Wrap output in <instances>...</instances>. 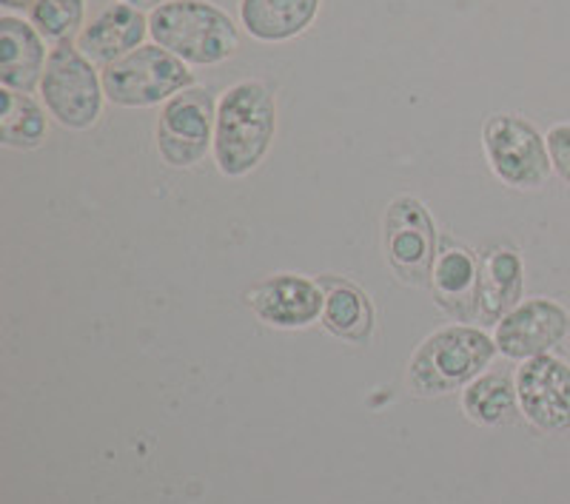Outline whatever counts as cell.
<instances>
[{"instance_id": "1", "label": "cell", "mask_w": 570, "mask_h": 504, "mask_svg": "<svg viewBox=\"0 0 570 504\" xmlns=\"http://www.w3.org/2000/svg\"><path fill=\"white\" fill-rule=\"evenodd\" d=\"M277 129L272 91L259 80H243L223 95L214 123V160L228 177H243L259 166Z\"/></svg>"}, {"instance_id": "2", "label": "cell", "mask_w": 570, "mask_h": 504, "mask_svg": "<svg viewBox=\"0 0 570 504\" xmlns=\"http://www.w3.org/2000/svg\"><path fill=\"white\" fill-rule=\"evenodd\" d=\"M149 32L166 52L197 66L223 63L240 43L232 18L203 0H171L157 7Z\"/></svg>"}, {"instance_id": "3", "label": "cell", "mask_w": 570, "mask_h": 504, "mask_svg": "<svg viewBox=\"0 0 570 504\" xmlns=\"http://www.w3.org/2000/svg\"><path fill=\"white\" fill-rule=\"evenodd\" d=\"M493 354H497V343L482 330L465 328V325L436 330L411 356V388L422 396L448 394L476 379Z\"/></svg>"}, {"instance_id": "4", "label": "cell", "mask_w": 570, "mask_h": 504, "mask_svg": "<svg viewBox=\"0 0 570 504\" xmlns=\"http://www.w3.org/2000/svg\"><path fill=\"white\" fill-rule=\"evenodd\" d=\"M100 80H104V95L111 103L142 109L160 100H171L177 91L188 89L191 71L163 46H140L126 58L106 66Z\"/></svg>"}, {"instance_id": "5", "label": "cell", "mask_w": 570, "mask_h": 504, "mask_svg": "<svg viewBox=\"0 0 570 504\" xmlns=\"http://www.w3.org/2000/svg\"><path fill=\"white\" fill-rule=\"evenodd\" d=\"M40 89H43L46 109L52 111V117H58V123L66 129H89L100 117L104 80L71 40H63L52 49L46 60Z\"/></svg>"}, {"instance_id": "6", "label": "cell", "mask_w": 570, "mask_h": 504, "mask_svg": "<svg viewBox=\"0 0 570 504\" xmlns=\"http://www.w3.org/2000/svg\"><path fill=\"white\" fill-rule=\"evenodd\" d=\"M485 155L493 175L513 188H539L551 177L548 142L517 115H497L488 120Z\"/></svg>"}, {"instance_id": "7", "label": "cell", "mask_w": 570, "mask_h": 504, "mask_svg": "<svg viewBox=\"0 0 570 504\" xmlns=\"http://www.w3.org/2000/svg\"><path fill=\"white\" fill-rule=\"evenodd\" d=\"M217 111L206 89H183L166 100L157 123V149L169 166H195L214 140Z\"/></svg>"}, {"instance_id": "8", "label": "cell", "mask_w": 570, "mask_h": 504, "mask_svg": "<svg viewBox=\"0 0 570 504\" xmlns=\"http://www.w3.org/2000/svg\"><path fill=\"white\" fill-rule=\"evenodd\" d=\"M385 254L402 283L425 285L436 263V231L416 197H400L385 214Z\"/></svg>"}, {"instance_id": "9", "label": "cell", "mask_w": 570, "mask_h": 504, "mask_svg": "<svg viewBox=\"0 0 570 504\" xmlns=\"http://www.w3.org/2000/svg\"><path fill=\"white\" fill-rule=\"evenodd\" d=\"M517 396L528 422L559 434L570 427V368L551 354L525 359L517 374Z\"/></svg>"}, {"instance_id": "10", "label": "cell", "mask_w": 570, "mask_h": 504, "mask_svg": "<svg viewBox=\"0 0 570 504\" xmlns=\"http://www.w3.org/2000/svg\"><path fill=\"white\" fill-rule=\"evenodd\" d=\"M568 334V314L551 299H528L497 323L493 343L511 359H533Z\"/></svg>"}, {"instance_id": "11", "label": "cell", "mask_w": 570, "mask_h": 504, "mask_svg": "<svg viewBox=\"0 0 570 504\" xmlns=\"http://www.w3.org/2000/svg\"><path fill=\"white\" fill-rule=\"evenodd\" d=\"M323 291L312 279L279 274V277L259 283L248 294V305L263 323L274 328H305L323 314Z\"/></svg>"}, {"instance_id": "12", "label": "cell", "mask_w": 570, "mask_h": 504, "mask_svg": "<svg viewBox=\"0 0 570 504\" xmlns=\"http://www.w3.org/2000/svg\"><path fill=\"white\" fill-rule=\"evenodd\" d=\"M43 40L18 18H0V83L12 91H32L43 80Z\"/></svg>"}, {"instance_id": "13", "label": "cell", "mask_w": 570, "mask_h": 504, "mask_svg": "<svg viewBox=\"0 0 570 504\" xmlns=\"http://www.w3.org/2000/svg\"><path fill=\"white\" fill-rule=\"evenodd\" d=\"M146 27L149 23L140 14V9L129 7V3H115L78 34V49L89 60L109 66L131 55V49H137V43L146 38Z\"/></svg>"}, {"instance_id": "14", "label": "cell", "mask_w": 570, "mask_h": 504, "mask_svg": "<svg viewBox=\"0 0 570 504\" xmlns=\"http://www.w3.org/2000/svg\"><path fill=\"white\" fill-rule=\"evenodd\" d=\"M476 285H480V263L465 246L445 243L436 254L434 271H431V288L442 308L456 319H471L476 310Z\"/></svg>"}, {"instance_id": "15", "label": "cell", "mask_w": 570, "mask_h": 504, "mask_svg": "<svg viewBox=\"0 0 570 504\" xmlns=\"http://www.w3.org/2000/svg\"><path fill=\"white\" fill-rule=\"evenodd\" d=\"M522 297V259L513 248L497 246L482 254L476 310L485 323H499Z\"/></svg>"}, {"instance_id": "16", "label": "cell", "mask_w": 570, "mask_h": 504, "mask_svg": "<svg viewBox=\"0 0 570 504\" xmlns=\"http://www.w3.org/2000/svg\"><path fill=\"white\" fill-rule=\"evenodd\" d=\"M320 0H243L240 18L257 40H288L303 32L317 14Z\"/></svg>"}, {"instance_id": "17", "label": "cell", "mask_w": 570, "mask_h": 504, "mask_svg": "<svg viewBox=\"0 0 570 504\" xmlns=\"http://www.w3.org/2000/svg\"><path fill=\"white\" fill-rule=\"evenodd\" d=\"M323 325L343 339L363 343L374 325L368 297L348 283H331L323 303Z\"/></svg>"}, {"instance_id": "18", "label": "cell", "mask_w": 570, "mask_h": 504, "mask_svg": "<svg viewBox=\"0 0 570 504\" xmlns=\"http://www.w3.org/2000/svg\"><path fill=\"white\" fill-rule=\"evenodd\" d=\"M46 137V117L23 91H0V142L12 149H35Z\"/></svg>"}, {"instance_id": "19", "label": "cell", "mask_w": 570, "mask_h": 504, "mask_svg": "<svg viewBox=\"0 0 570 504\" xmlns=\"http://www.w3.org/2000/svg\"><path fill=\"white\" fill-rule=\"evenodd\" d=\"M513 396H517V388L508 382V376H476L462 396V407L480 425H499L513 411Z\"/></svg>"}, {"instance_id": "20", "label": "cell", "mask_w": 570, "mask_h": 504, "mask_svg": "<svg viewBox=\"0 0 570 504\" xmlns=\"http://www.w3.org/2000/svg\"><path fill=\"white\" fill-rule=\"evenodd\" d=\"M29 14L43 38L63 43L83 23V0H32Z\"/></svg>"}, {"instance_id": "21", "label": "cell", "mask_w": 570, "mask_h": 504, "mask_svg": "<svg viewBox=\"0 0 570 504\" xmlns=\"http://www.w3.org/2000/svg\"><path fill=\"white\" fill-rule=\"evenodd\" d=\"M548 151H551L553 168H557L562 180L570 186V123L553 126L548 131Z\"/></svg>"}, {"instance_id": "22", "label": "cell", "mask_w": 570, "mask_h": 504, "mask_svg": "<svg viewBox=\"0 0 570 504\" xmlns=\"http://www.w3.org/2000/svg\"><path fill=\"white\" fill-rule=\"evenodd\" d=\"M124 3H129V7H135V9H157V7H163L166 0H124Z\"/></svg>"}, {"instance_id": "23", "label": "cell", "mask_w": 570, "mask_h": 504, "mask_svg": "<svg viewBox=\"0 0 570 504\" xmlns=\"http://www.w3.org/2000/svg\"><path fill=\"white\" fill-rule=\"evenodd\" d=\"M32 7V0H3V7Z\"/></svg>"}]
</instances>
